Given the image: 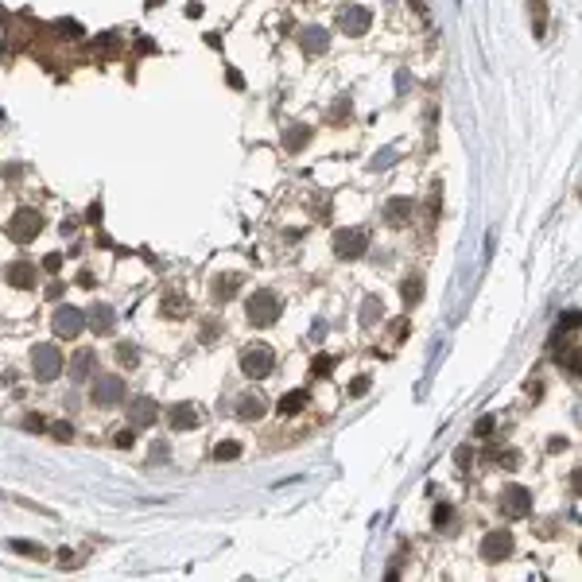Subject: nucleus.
I'll return each mask as SVG.
<instances>
[{
	"mask_svg": "<svg viewBox=\"0 0 582 582\" xmlns=\"http://www.w3.org/2000/svg\"><path fill=\"white\" fill-rule=\"evenodd\" d=\"M237 291H241V276H217L214 280V299H217V303L233 299Z\"/></svg>",
	"mask_w": 582,
	"mask_h": 582,
	"instance_id": "obj_19",
	"label": "nucleus"
},
{
	"mask_svg": "<svg viewBox=\"0 0 582 582\" xmlns=\"http://www.w3.org/2000/svg\"><path fill=\"white\" fill-rule=\"evenodd\" d=\"M509 555H513V532L497 528V532H489L482 540V559L485 563H504Z\"/></svg>",
	"mask_w": 582,
	"mask_h": 582,
	"instance_id": "obj_7",
	"label": "nucleus"
},
{
	"mask_svg": "<svg viewBox=\"0 0 582 582\" xmlns=\"http://www.w3.org/2000/svg\"><path fill=\"white\" fill-rule=\"evenodd\" d=\"M369 248V237H365V229H342V233H334V253L342 260H354L361 257Z\"/></svg>",
	"mask_w": 582,
	"mask_h": 582,
	"instance_id": "obj_8",
	"label": "nucleus"
},
{
	"mask_svg": "<svg viewBox=\"0 0 582 582\" xmlns=\"http://www.w3.org/2000/svg\"><path fill=\"white\" fill-rule=\"evenodd\" d=\"M167 419H171V427H175V431H190V427H198V412H194V404H175Z\"/></svg>",
	"mask_w": 582,
	"mask_h": 582,
	"instance_id": "obj_16",
	"label": "nucleus"
},
{
	"mask_svg": "<svg viewBox=\"0 0 582 582\" xmlns=\"http://www.w3.org/2000/svg\"><path fill=\"white\" fill-rule=\"evenodd\" d=\"M51 326H55V334H59V338H78L82 326H86V315H82L78 307L62 303L59 311H55V318H51Z\"/></svg>",
	"mask_w": 582,
	"mask_h": 582,
	"instance_id": "obj_9",
	"label": "nucleus"
},
{
	"mask_svg": "<svg viewBox=\"0 0 582 582\" xmlns=\"http://www.w3.org/2000/svg\"><path fill=\"white\" fill-rule=\"evenodd\" d=\"M451 516H454L451 504H435V524H451Z\"/></svg>",
	"mask_w": 582,
	"mask_h": 582,
	"instance_id": "obj_31",
	"label": "nucleus"
},
{
	"mask_svg": "<svg viewBox=\"0 0 582 582\" xmlns=\"http://www.w3.org/2000/svg\"><path fill=\"white\" fill-rule=\"evenodd\" d=\"M454 458H458L462 466H470V462H474V451H470V446H458V454H454Z\"/></svg>",
	"mask_w": 582,
	"mask_h": 582,
	"instance_id": "obj_34",
	"label": "nucleus"
},
{
	"mask_svg": "<svg viewBox=\"0 0 582 582\" xmlns=\"http://www.w3.org/2000/svg\"><path fill=\"white\" fill-rule=\"evenodd\" d=\"M70 381H89V373H93V369H98V354H93V349H78V354L70 357Z\"/></svg>",
	"mask_w": 582,
	"mask_h": 582,
	"instance_id": "obj_13",
	"label": "nucleus"
},
{
	"mask_svg": "<svg viewBox=\"0 0 582 582\" xmlns=\"http://www.w3.org/2000/svg\"><path fill=\"white\" fill-rule=\"evenodd\" d=\"M528 509H532V493L524 489V485H509L501 493V513L513 516V520H520V516H528Z\"/></svg>",
	"mask_w": 582,
	"mask_h": 582,
	"instance_id": "obj_10",
	"label": "nucleus"
},
{
	"mask_svg": "<svg viewBox=\"0 0 582 582\" xmlns=\"http://www.w3.org/2000/svg\"><path fill=\"white\" fill-rule=\"evenodd\" d=\"M31 373H35V381H43V385L55 381V376L62 373V354L51 342H39L31 349Z\"/></svg>",
	"mask_w": 582,
	"mask_h": 582,
	"instance_id": "obj_3",
	"label": "nucleus"
},
{
	"mask_svg": "<svg viewBox=\"0 0 582 582\" xmlns=\"http://www.w3.org/2000/svg\"><path fill=\"white\" fill-rule=\"evenodd\" d=\"M396 159V152H381V159H373V167L381 171V167H388V163H392Z\"/></svg>",
	"mask_w": 582,
	"mask_h": 582,
	"instance_id": "obj_35",
	"label": "nucleus"
},
{
	"mask_svg": "<svg viewBox=\"0 0 582 582\" xmlns=\"http://www.w3.org/2000/svg\"><path fill=\"white\" fill-rule=\"evenodd\" d=\"M55 28H59V35H66V39H78V35H82V28L74 20H59Z\"/></svg>",
	"mask_w": 582,
	"mask_h": 582,
	"instance_id": "obj_27",
	"label": "nucleus"
},
{
	"mask_svg": "<svg viewBox=\"0 0 582 582\" xmlns=\"http://www.w3.org/2000/svg\"><path fill=\"white\" fill-rule=\"evenodd\" d=\"M113 322H117V315H113V307L98 303V307H89V315H86V326L93 330V334H109L113 330Z\"/></svg>",
	"mask_w": 582,
	"mask_h": 582,
	"instance_id": "obj_14",
	"label": "nucleus"
},
{
	"mask_svg": "<svg viewBox=\"0 0 582 582\" xmlns=\"http://www.w3.org/2000/svg\"><path fill=\"white\" fill-rule=\"evenodd\" d=\"M264 412H268V400L260 392H245L237 400V415H241V419H260Z\"/></svg>",
	"mask_w": 582,
	"mask_h": 582,
	"instance_id": "obj_15",
	"label": "nucleus"
},
{
	"mask_svg": "<svg viewBox=\"0 0 582 582\" xmlns=\"http://www.w3.org/2000/svg\"><path fill=\"white\" fill-rule=\"evenodd\" d=\"M156 415H159V408H156V400L152 396H136L129 404V419H132V427H148V424H156Z\"/></svg>",
	"mask_w": 582,
	"mask_h": 582,
	"instance_id": "obj_12",
	"label": "nucleus"
},
{
	"mask_svg": "<svg viewBox=\"0 0 582 582\" xmlns=\"http://www.w3.org/2000/svg\"><path fill=\"white\" fill-rule=\"evenodd\" d=\"M493 427H497L493 415H482V419L474 424V435H478V439H489V435H493Z\"/></svg>",
	"mask_w": 582,
	"mask_h": 582,
	"instance_id": "obj_26",
	"label": "nucleus"
},
{
	"mask_svg": "<svg viewBox=\"0 0 582 582\" xmlns=\"http://www.w3.org/2000/svg\"><path fill=\"white\" fill-rule=\"evenodd\" d=\"M349 392L354 396H361V392H369V376H357L354 385H349Z\"/></svg>",
	"mask_w": 582,
	"mask_h": 582,
	"instance_id": "obj_33",
	"label": "nucleus"
},
{
	"mask_svg": "<svg viewBox=\"0 0 582 582\" xmlns=\"http://www.w3.org/2000/svg\"><path fill=\"white\" fill-rule=\"evenodd\" d=\"M280 311H284V303H280V295L276 291H253V295H248V311H245V318L253 326H272L280 318Z\"/></svg>",
	"mask_w": 582,
	"mask_h": 582,
	"instance_id": "obj_1",
	"label": "nucleus"
},
{
	"mask_svg": "<svg viewBox=\"0 0 582 582\" xmlns=\"http://www.w3.org/2000/svg\"><path fill=\"white\" fill-rule=\"evenodd\" d=\"M400 295H404V303H419V299H424V280H419V276H408L404 287H400Z\"/></svg>",
	"mask_w": 582,
	"mask_h": 582,
	"instance_id": "obj_21",
	"label": "nucleus"
},
{
	"mask_svg": "<svg viewBox=\"0 0 582 582\" xmlns=\"http://www.w3.org/2000/svg\"><path fill=\"white\" fill-rule=\"evenodd\" d=\"M214 458H217V462H233V458H241V443H237V439L217 443V446H214Z\"/></svg>",
	"mask_w": 582,
	"mask_h": 582,
	"instance_id": "obj_22",
	"label": "nucleus"
},
{
	"mask_svg": "<svg viewBox=\"0 0 582 582\" xmlns=\"http://www.w3.org/2000/svg\"><path fill=\"white\" fill-rule=\"evenodd\" d=\"M4 280H8L12 287H35V280H39V268L31 264V260H12V264L4 268Z\"/></svg>",
	"mask_w": 582,
	"mask_h": 582,
	"instance_id": "obj_11",
	"label": "nucleus"
},
{
	"mask_svg": "<svg viewBox=\"0 0 582 582\" xmlns=\"http://www.w3.org/2000/svg\"><path fill=\"white\" fill-rule=\"evenodd\" d=\"M307 400H311L307 392H287V396H280V415H295V412H303Z\"/></svg>",
	"mask_w": 582,
	"mask_h": 582,
	"instance_id": "obj_20",
	"label": "nucleus"
},
{
	"mask_svg": "<svg viewBox=\"0 0 582 582\" xmlns=\"http://www.w3.org/2000/svg\"><path fill=\"white\" fill-rule=\"evenodd\" d=\"M241 369H245V376H268L276 369L272 345H248L245 354H241Z\"/></svg>",
	"mask_w": 582,
	"mask_h": 582,
	"instance_id": "obj_5",
	"label": "nucleus"
},
{
	"mask_svg": "<svg viewBox=\"0 0 582 582\" xmlns=\"http://www.w3.org/2000/svg\"><path fill=\"white\" fill-rule=\"evenodd\" d=\"M136 349H132V345H117V361H120V365H136Z\"/></svg>",
	"mask_w": 582,
	"mask_h": 582,
	"instance_id": "obj_29",
	"label": "nucleus"
},
{
	"mask_svg": "<svg viewBox=\"0 0 582 582\" xmlns=\"http://www.w3.org/2000/svg\"><path fill=\"white\" fill-rule=\"evenodd\" d=\"M47 431L55 435V439H62V443H70V439H74V427H70V424H51Z\"/></svg>",
	"mask_w": 582,
	"mask_h": 582,
	"instance_id": "obj_28",
	"label": "nucleus"
},
{
	"mask_svg": "<svg viewBox=\"0 0 582 582\" xmlns=\"http://www.w3.org/2000/svg\"><path fill=\"white\" fill-rule=\"evenodd\" d=\"M307 136H311V129H291V132L284 136V144H287L291 152H299V148L307 144Z\"/></svg>",
	"mask_w": 582,
	"mask_h": 582,
	"instance_id": "obj_25",
	"label": "nucleus"
},
{
	"mask_svg": "<svg viewBox=\"0 0 582 582\" xmlns=\"http://www.w3.org/2000/svg\"><path fill=\"white\" fill-rule=\"evenodd\" d=\"M330 365H334L330 357H318V361H315V373H318V376H326V373H330Z\"/></svg>",
	"mask_w": 582,
	"mask_h": 582,
	"instance_id": "obj_37",
	"label": "nucleus"
},
{
	"mask_svg": "<svg viewBox=\"0 0 582 582\" xmlns=\"http://www.w3.org/2000/svg\"><path fill=\"white\" fill-rule=\"evenodd\" d=\"M59 268H62V257H59V253L43 257V272H59Z\"/></svg>",
	"mask_w": 582,
	"mask_h": 582,
	"instance_id": "obj_32",
	"label": "nucleus"
},
{
	"mask_svg": "<svg viewBox=\"0 0 582 582\" xmlns=\"http://www.w3.org/2000/svg\"><path fill=\"white\" fill-rule=\"evenodd\" d=\"M39 229H43L39 210H16V217L8 221V237L16 241V245H28L31 237H39Z\"/></svg>",
	"mask_w": 582,
	"mask_h": 582,
	"instance_id": "obj_4",
	"label": "nucleus"
},
{
	"mask_svg": "<svg viewBox=\"0 0 582 582\" xmlns=\"http://www.w3.org/2000/svg\"><path fill=\"white\" fill-rule=\"evenodd\" d=\"M8 547H12V552H20V555H31V559H43V555H47L39 543H31V540H12Z\"/></svg>",
	"mask_w": 582,
	"mask_h": 582,
	"instance_id": "obj_24",
	"label": "nucleus"
},
{
	"mask_svg": "<svg viewBox=\"0 0 582 582\" xmlns=\"http://www.w3.org/2000/svg\"><path fill=\"white\" fill-rule=\"evenodd\" d=\"M385 217H388V226H404L408 217H412V202L408 198H392L385 206Z\"/></svg>",
	"mask_w": 582,
	"mask_h": 582,
	"instance_id": "obj_18",
	"label": "nucleus"
},
{
	"mask_svg": "<svg viewBox=\"0 0 582 582\" xmlns=\"http://www.w3.org/2000/svg\"><path fill=\"white\" fill-rule=\"evenodd\" d=\"M381 311H385V307H381V299H365V303H361V326L381 322Z\"/></svg>",
	"mask_w": 582,
	"mask_h": 582,
	"instance_id": "obj_23",
	"label": "nucleus"
},
{
	"mask_svg": "<svg viewBox=\"0 0 582 582\" xmlns=\"http://www.w3.org/2000/svg\"><path fill=\"white\" fill-rule=\"evenodd\" d=\"M338 28H342L345 35H365V31L373 28V12H369L365 4H345V8L338 12Z\"/></svg>",
	"mask_w": 582,
	"mask_h": 582,
	"instance_id": "obj_6",
	"label": "nucleus"
},
{
	"mask_svg": "<svg viewBox=\"0 0 582 582\" xmlns=\"http://www.w3.org/2000/svg\"><path fill=\"white\" fill-rule=\"evenodd\" d=\"M89 400H93L98 408L125 404V376H117V373H101V376H93V388H89Z\"/></svg>",
	"mask_w": 582,
	"mask_h": 582,
	"instance_id": "obj_2",
	"label": "nucleus"
},
{
	"mask_svg": "<svg viewBox=\"0 0 582 582\" xmlns=\"http://www.w3.org/2000/svg\"><path fill=\"white\" fill-rule=\"evenodd\" d=\"M24 427H28V431H43L47 424H43L39 415H28V419H24Z\"/></svg>",
	"mask_w": 582,
	"mask_h": 582,
	"instance_id": "obj_36",
	"label": "nucleus"
},
{
	"mask_svg": "<svg viewBox=\"0 0 582 582\" xmlns=\"http://www.w3.org/2000/svg\"><path fill=\"white\" fill-rule=\"evenodd\" d=\"M113 443H117V446H125V451H129V446L136 443V435H132V427H120V431L113 435Z\"/></svg>",
	"mask_w": 582,
	"mask_h": 582,
	"instance_id": "obj_30",
	"label": "nucleus"
},
{
	"mask_svg": "<svg viewBox=\"0 0 582 582\" xmlns=\"http://www.w3.org/2000/svg\"><path fill=\"white\" fill-rule=\"evenodd\" d=\"M326 47H330V35H326L322 28H307L303 31V51L307 55H322Z\"/></svg>",
	"mask_w": 582,
	"mask_h": 582,
	"instance_id": "obj_17",
	"label": "nucleus"
},
{
	"mask_svg": "<svg viewBox=\"0 0 582 582\" xmlns=\"http://www.w3.org/2000/svg\"><path fill=\"white\" fill-rule=\"evenodd\" d=\"M98 47H101V51H117V35H101Z\"/></svg>",
	"mask_w": 582,
	"mask_h": 582,
	"instance_id": "obj_38",
	"label": "nucleus"
}]
</instances>
